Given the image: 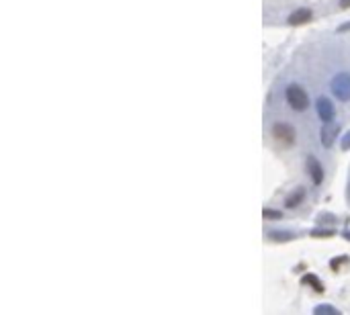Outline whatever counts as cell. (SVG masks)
I'll return each instance as SVG.
<instances>
[{
	"label": "cell",
	"mask_w": 350,
	"mask_h": 315,
	"mask_svg": "<svg viewBox=\"0 0 350 315\" xmlns=\"http://www.w3.org/2000/svg\"><path fill=\"white\" fill-rule=\"evenodd\" d=\"M285 99H287V103L293 111H305L309 107V97L299 84H291L285 90Z\"/></svg>",
	"instance_id": "1"
},
{
	"label": "cell",
	"mask_w": 350,
	"mask_h": 315,
	"mask_svg": "<svg viewBox=\"0 0 350 315\" xmlns=\"http://www.w3.org/2000/svg\"><path fill=\"white\" fill-rule=\"evenodd\" d=\"M330 90H332V94L338 101L348 103L350 101V74L348 72L336 74L332 78V82H330Z\"/></svg>",
	"instance_id": "2"
},
{
	"label": "cell",
	"mask_w": 350,
	"mask_h": 315,
	"mask_svg": "<svg viewBox=\"0 0 350 315\" xmlns=\"http://www.w3.org/2000/svg\"><path fill=\"white\" fill-rule=\"evenodd\" d=\"M272 137L283 145H293L297 135L289 123H274L272 125Z\"/></svg>",
	"instance_id": "3"
},
{
	"label": "cell",
	"mask_w": 350,
	"mask_h": 315,
	"mask_svg": "<svg viewBox=\"0 0 350 315\" xmlns=\"http://www.w3.org/2000/svg\"><path fill=\"white\" fill-rule=\"evenodd\" d=\"M315 109H317V117H320L324 123L334 121V117H336V107H334V103H332L330 99L320 97V99L315 101Z\"/></svg>",
	"instance_id": "4"
},
{
	"label": "cell",
	"mask_w": 350,
	"mask_h": 315,
	"mask_svg": "<svg viewBox=\"0 0 350 315\" xmlns=\"http://www.w3.org/2000/svg\"><path fill=\"white\" fill-rule=\"evenodd\" d=\"M307 174H309L313 186H320L324 182V168H322L320 160H317L315 155H309L307 158Z\"/></svg>",
	"instance_id": "5"
},
{
	"label": "cell",
	"mask_w": 350,
	"mask_h": 315,
	"mask_svg": "<svg viewBox=\"0 0 350 315\" xmlns=\"http://www.w3.org/2000/svg\"><path fill=\"white\" fill-rule=\"evenodd\" d=\"M338 133H340V127H338L334 121L324 123V127H322V145L324 147H332L334 141H336V137H338Z\"/></svg>",
	"instance_id": "6"
},
{
	"label": "cell",
	"mask_w": 350,
	"mask_h": 315,
	"mask_svg": "<svg viewBox=\"0 0 350 315\" xmlns=\"http://www.w3.org/2000/svg\"><path fill=\"white\" fill-rule=\"evenodd\" d=\"M313 19V13H311V9H297L295 13H291L289 15V25H305V23H309Z\"/></svg>",
	"instance_id": "7"
},
{
	"label": "cell",
	"mask_w": 350,
	"mask_h": 315,
	"mask_svg": "<svg viewBox=\"0 0 350 315\" xmlns=\"http://www.w3.org/2000/svg\"><path fill=\"white\" fill-rule=\"evenodd\" d=\"M305 199V191L303 188H297L295 193H291L287 199H285V205H287L289 209H293V207H297V205H301V201Z\"/></svg>",
	"instance_id": "8"
},
{
	"label": "cell",
	"mask_w": 350,
	"mask_h": 315,
	"mask_svg": "<svg viewBox=\"0 0 350 315\" xmlns=\"http://www.w3.org/2000/svg\"><path fill=\"white\" fill-rule=\"evenodd\" d=\"M303 282L305 285H311L315 291H324V287L320 285V278L317 276H313V274H307V276H303Z\"/></svg>",
	"instance_id": "9"
},
{
	"label": "cell",
	"mask_w": 350,
	"mask_h": 315,
	"mask_svg": "<svg viewBox=\"0 0 350 315\" xmlns=\"http://www.w3.org/2000/svg\"><path fill=\"white\" fill-rule=\"evenodd\" d=\"M262 217H266V219H281L283 213L276 211V209H262Z\"/></svg>",
	"instance_id": "10"
},
{
	"label": "cell",
	"mask_w": 350,
	"mask_h": 315,
	"mask_svg": "<svg viewBox=\"0 0 350 315\" xmlns=\"http://www.w3.org/2000/svg\"><path fill=\"white\" fill-rule=\"evenodd\" d=\"M334 231L332 229H317V231H311V235H315V238H330Z\"/></svg>",
	"instance_id": "11"
},
{
	"label": "cell",
	"mask_w": 350,
	"mask_h": 315,
	"mask_svg": "<svg viewBox=\"0 0 350 315\" xmlns=\"http://www.w3.org/2000/svg\"><path fill=\"white\" fill-rule=\"evenodd\" d=\"M324 311H328V313H338V309L328 307V305H320V307H315V313H324Z\"/></svg>",
	"instance_id": "12"
},
{
	"label": "cell",
	"mask_w": 350,
	"mask_h": 315,
	"mask_svg": "<svg viewBox=\"0 0 350 315\" xmlns=\"http://www.w3.org/2000/svg\"><path fill=\"white\" fill-rule=\"evenodd\" d=\"M346 262H348V258H346V256H340V258H334V260H332V266L338 268V264H346Z\"/></svg>",
	"instance_id": "13"
},
{
	"label": "cell",
	"mask_w": 350,
	"mask_h": 315,
	"mask_svg": "<svg viewBox=\"0 0 350 315\" xmlns=\"http://www.w3.org/2000/svg\"><path fill=\"white\" fill-rule=\"evenodd\" d=\"M342 149H350V131L342 137Z\"/></svg>",
	"instance_id": "14"
},
{
	"label": "cell",
	"mask_w": 350,
	"mask_h": 315,
	"mask_svg": "<svg viewBox=\"0 0 350 315\" xmlns=\"http://www.w3.org/2000/svg\"><path fill=\"white\" fill-rule=\"evenodd\" d=\"M340 7L342 9H350V0H340Z\"/></svg>",
	"instance_id": "15"
},
{
	"label": "cell",
	"mask_w": 350,
	"mask_h": 315,
	"mask_svg": "<svg viewBox=\"0 0 350 315\" xmlns=\"http://www.w3.org/2000/svg\"><path fill=\"white\" fill-rule=\"evenodd\" d=\"M348 197H350V184H348Z\"/></svg>",
	"instance_id": "16"
}]
</instances>
